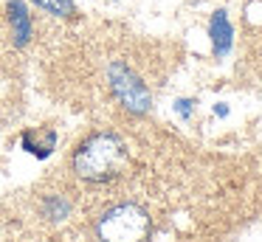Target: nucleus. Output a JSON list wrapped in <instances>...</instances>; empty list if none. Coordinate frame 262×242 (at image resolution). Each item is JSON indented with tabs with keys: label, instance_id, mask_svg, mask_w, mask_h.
<instances>
[{
	"label": "nucleus",
	"instance_id": "nucleus-10",
	"mask_svg": "<svg viewBox=\"0 0 262 242\" xmlns=\"http://www.w3.org/2000/svg\"><path fill=\"white\" fill-rule=\"evenodd\" d=\"M214 116L226 118V116H228V107H226V104H214Z\"/></svg>",
	"mask_w": 262,
	"mask_h": 242
},
{
	"label": "nucleus",
	"instance_id": "nucleus-4",
	"mask_svg": "<svg viewBox=\"0 0 262 242\" xmlns=\"http://www.w3.org/2000/svg\"><path fill=\"white\" fill-rule=\"evenodd\" d=\"M209 37H211V51H214L217 59L231 54V45H234V26L228 23L226 11H214L209 23Z\"/></svg>",
	"mask_w": 262,
	"mask_h": 242
},
{
	"label": "nucleus",
	"instance_id": "nucleus-7",
	"mask_svg": "<svg viewBox=\"0 0 262 242\" xmlns=\"http://www.w3.org/2000/svg\"><path fill=\"white\" fill-rule=\"evenodd\" d=\"M42 211H46V217L48 219H62V217H68V211H71V203L65 200V197H48L46 203H42Z\"/></svg>",
	"mask_w": 262,
	"mask_h": 242
},
{
	"label": "nucleus",
	"instance_id": "nucleus-6",
	"mask_svg": "<svg viewBox=\"0 0 262 242\" xmlns=\"http://www.w3.org/2000/svg\"><path fill=\"white\" fill-rule=\"evenodd\" d=\"M54 144H57L54 129H29V133H23V149L31 152L34 158H40V161L54 152Z\"/></svg>",
	"mask_w": 262,
	"mask_h": 242
},
{
	"label": "nucleus",
	"instance_id": "nucleus-8",
	"mask_svg": "<svg viewBox=\"0 0 262 242\" xmlns=\"http://www.w3.org/2000/svg\"><path fill=\"white\" fill-rule=\"evenodd\" d=\"M40 9L51 11V14H59V17H74L76 14V6L74 0H34Z\"/></svg>",
	"mask_w": 262,
	"mask_h": 242
},
{
	"label": "nucleus",
	"instance_id": "nucleus-3",
	"mask_svg": "<svg viewBox=\"0 0 262 242\" xmlns=\"http://www.w3.org/2000/svg\"><path fill=\"white\" fill-rule=\"evenodd\" d=\"M107 79H110V87H113L116 99L121 101V107H127V110L136 113V116L149 113V107H152V96H149L147 84L133 73L130 65H124V62H113V65L107 68Z\"/></svg>",
	"mask_w": 262,
	"mask_h": 242
},
{
	"label": "nucleus",
	"instance_id": "nucleus-9",
	"mask_svg": "<svg viewBox=\"0 0 262 242\" xmlns=\"http://www.w3.org/2000/svg\"><path fill=\"white\" fill-rule=\"evenodd\" d=\"M194 104H198L194 99H178L172 107H175V113L183 118V121H189V118H192V113H194Z\"/></svg>",
	"mask_w": 262,
	"mask_h": 242
},
{
	"label": "nucleus",
	"instance_id": "nucleus-5",
	"mask_svg": "<svg viewBox=\"0 0 262 242\" xmlns=\"http://www.w3.org/2000/svg\"><path fill=\"white\" fill-rule=\"evenodd\" d=\"M6 11H9V23H12L14 45H17V48H23V45L31 39V17H29V9H26L23 0H9Z\"/></svg>",
	"mask_w": 262,
	"mask_h": 242
},
{
	"label": "nucleus",
	"instance_id": "nucleus-2",
	"mask_svg": "<svg viewBox=\"0 0 262 242\" xmlns=\"http://www.w3.org/2000/svg\"><path fill=\"white\" fill-rule=\"evenodd\" d=\"M102 242H147L152 223L149 214L136 203H121L104 211V217L96 225Z\"/></svg>",
	"mask_w": 262,
	"mask_h": 242
},
{
	"label": "nucleus",
	"instance_id": "nucleus-1",
	"mask_svg": "<svg viewBox=\"0 0 262 242\" xmlns=\"http://www.w3.org/2000/svg\"><path fill=\"white\" fill-rule=\"evenodd\" d=\"M124 166H127L124 141L113 133L91 135L74 152V172L82 180H91V183H104V180L119 178Z\"/></svg>",
	"mask_w": 262,
	"mask_h": 242
}]
</instances>
